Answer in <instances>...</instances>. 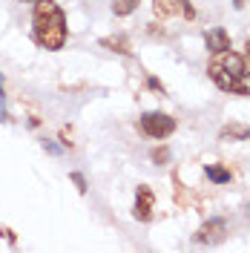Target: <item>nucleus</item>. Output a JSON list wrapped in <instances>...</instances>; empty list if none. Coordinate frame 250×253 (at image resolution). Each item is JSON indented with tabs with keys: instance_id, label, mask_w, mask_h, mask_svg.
I'll list each match as a JSON object with an SVG mask.
<instances>
[{
	"instance_id": "1",
	"label": "nucleus",
	"mask_w": 250,
	"mask_h": 253,
	"mask_svg": "<svg viewBox=\"0 0 250 253\" xmlns=\"http://www.w3.org/2000/svg\"><path fill=\"white\" fill-rule=\"evenodd\" d=\"M207 75L213 78V84L219 86L221 92L230 95H250V63L248 58H242L239 52H219L210 66Z\"/></svg>"
},
{
	"instance_id": "2",
	"label": "nucleus",
	"mask_w": 250,
	"mask_h": 253,
	"mask_svg": "<svg viewBox=\"0 0 250 253\" xmlns=\"http://www.w3.org/2000/svg\"><path fill=\"white\" fill-rule=\"evenodd\" d=\"M32 26H35V41L43 49H63L66 43V17L63 9L55 0H35V17H32Z\"/></svg>"
},
{
	"instance_id": "3",
	"label": "nucleus",
	"mask_w": 250,
	"mask_h": 253,
	"mask_svg": "<svg viewBox=\"0 0 250 253\" xmlns=\"http://www.w3.org/2000/svg\"><path fill=\"white\" fill-rule=\"evenodd\" d=\"M141 129H144V135H150L156 141H164L175 132V121L167 112H144L141 115Z\"/></svg>"
},
{
	"instance_id": "4",
	"label": "nucleus",
	"mask_w": 250,
	"mask_h": 253,
	"mask_svg": "<svg viewBox=\"0 0 250 253\" xmlns=\"http://www.w3.org/2000/svg\"><path fill=\"white\" fill-rule=\"evenodd\" d=\"M153 9H156L158 17H187V20H193L196 17V9L190 6V0H153Z\"/></svg>"
},
{
	"instance_id": "5",
	"label": "nucleus",
	"mask_w": 250,
	"mask_h": 253,
	"mask_svg": "<svg viewBox=\"0 0 250 253\" xmlns=\"http://www.w3.org/2000/svg\"><path fill=\"white\" fill-rule=\"evenodd\" d=\"M224 236H227V221L224 219H210V221H204L202 227H199L196 242H202V245H221Z\"/></svg>"
},
{
	"instance_id": "6",
	"label": "nucleus",
	"mask_w": 250,
	"mask_h": 253,
	"mask_svg": "<svg viewBox=\"0 0 250 253\" xmlns=\"http://www.w3.org/2000/svg\"><path fill=\"white\" fill-rule=\"evenodd\" d=\"M153 207H156V196L147 184H141L135 193V207H132V216L138 221H150L153 219Z\"/></svg>"
},
{
	"instance_id": "7",
	"label": "nucleus",
	"mask_w": 250,
	"mask_h": 253,
	"mask_svg": "<svg viewBox=\"0 0 250 253\" xmlns=\"http://www.w3.org/2000/svg\"><path fill=\"white\" fill-rule=\"evenodd\" d=\"M204 43H207V49L213 55H219V52H227L230 49V35L221 29V26H213V29L204 35Z\"/></svg>"
},
{
	"instance_id": "8",
	"label": "nucleus",
	"mask_w": 250,
	"mask_h": 253,
	"mask_svg": "<svg viewBox=\"0 0 250 253\" xmlns=\"http://www.w3.org/2000/svg\"><path fill=\"white\" fill-rule=\"evenodd\" d=\"M250 138V126L239 124V121H230L219 129V141H248Z\"/></svg>"
},
{
	"instance_id": "9",
	"label": "nucleus",
	"mask_w": 250,
	"mask_h": 253,
	"mask_svg": "<svg viewBox=\"0 0 250 253\" xmlns=\"http://www.w3.org/2000/svg\"><path fill=\"white\" fill-rule=\"evenodd\" d=\"M204 173H207V178H210L213 184H227V181H230V170H227V167H219V164H207Z\"/></svg>"
},
{
	"instance_id": "10",
	"label": "nucleus",
	"mask_w": 250,
	"mask_h": 253,
	"mask_svg": "<svg viewBox=\"0 0 250 253\" xmlns=\"http://www.w3.org/2000/svg\"><path fill=\"white\" fill-rule=\"evenodd\" d=\"M138 9V0H112V15L115 17H126Z\"/></svg>"
},
{
	"instance_id": "11",
	"label": "nucleus",
	"mask_w": 250,
	"mask_h": 253,
	"mask_svg": "<svg viewBox=\"0 0 250 253\" xmlns=\"http://www.w3.org/2000/svg\"><path fill=\"white\" fill-rule=\"evenodd\" d=\"M101 46L112 49V52H118V55H129V52H132L124 38H101Z\"/></svg>"
},
{
	"instance_id": "12",
	"label": "nucleus",
	"mask_w": 250,
	"mask_h": 253,
	"mask_svg": "<svg viewBox=\"0 0 250 253\" xmlns=\"http://www.w3.org/2000/svg\"><path fill=\"white\" fill-rule=\"evenodd\" d=\"M153 161H156V164H164V161H170V150H167V147H158V150H153Z\"/></svg>"
},
{
	"instance_id": "13",
	"label": "nucleus",
	"mask_w": 250,
	"mask_h": 253,
	"mask_svg": "<svg viewBox=\"0 0 250 253\" xmlns=\"http://www.w3.org/2000/svg\"><path fill=\"white\" fill-rule=\"evenodd\" d=\"M69 178H72V184L78 187V193H86V178H83V175H81V173H72V175H69Z\"/></svg>"
},
{
	"instance_id": "14",
	"label": "nucleus",
	"mask_w": 250,
	"mask_h": 253,
	"mask_svg": "<svg viewBox=\"0 0 250 253\" xmlns=\"http://www.w3.org/2000/svg\"><path fill=\"white\" fill-rule=\"evenodd\" d=\"M0 121H9V112H6V98H3V86H0Z\"/></svg>"
},
{
	"instance_id": "15",
	"label": "nucleus",
	"mask_w": 250,
	"mask_h": 253,
	"mask_svg": "<svg viewBox=\"0 0 250 253\" xmlns=\"http://www.w3.org/2000/svg\"><path fill=\"white\" fill-rule=\"evenodd\" d=\"M0 236H6V239H9V245H15V242H17V236L12 233V230H6V227H0Z\"/></svg>"
},
{
	"instance_id": "16",
	"label": "nucleus",
	"mask_w": 250,
	"mask_h": 253,
	"mask_svg": "<svg viewBox=\"0 0 250 253\" xmlns=\"http://www.w3.org/2000/svg\"><path fill=\"white\" fill-rule=\"evenodd\" d=\"M245 49H248V58H250V41H248V43H245Z\"/></svg>"
},
{
	"instance_id": "17",
	"label": "nucleus",
	"mask_w": 250,
	"mask_h": 253,
	"mask_svg": "<svg viewBox=\"0 0 250 253\" xmlns=\"http://www.w3.org/2000/svg\"><path fill=\"white\" fill-rule=\"evenodd\" d=\"M248 219H250V207H248Z\"/></svg>"
}]
</instances>
